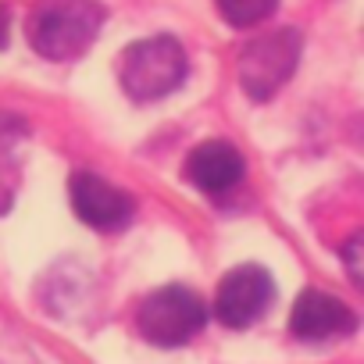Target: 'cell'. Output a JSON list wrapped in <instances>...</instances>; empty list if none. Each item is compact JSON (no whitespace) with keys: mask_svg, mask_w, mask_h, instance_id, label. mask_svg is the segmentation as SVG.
Returning a JSON list of instances; mask_svg holds the SVG:
<instances>
[{"mask_svg":"<svg viewBox=\"0 0 364 364\" xmlns=\"http://www.w3.org/2000/svg\"><path fill=\"white\" fill-rule=\"evenodd\" d=\"M22 136H26V122L8 114V111H0V157H4Z\"/></svg>","mask_w":364,"mask_h":364,"instance_id":"obj_10","label":"cell"},{"mask_svg":"<svg viewBox=\"0 0 364 364\" xmlns=\"http://www.w3.org/2000/svg\"><path fill=\"white\" fill-rule=\"evenodd\" d=\"M275 300V279L261 264H240L232 268L215 293V318L229 328L254 325Z\"/></svg>","mask_w":364,"mask_h":364,"instance_id":"obj_5","label":"cell"},{"mask_svg":"<svg viewBox=\"0 0 364 364\" xmlns=\"http://www.w3.org/2000/svg\"><path fill=\"white\" fill-rule=\"evenodd\" d=\"M8 33H11V18H8V8H0V50L8 47Z\"/></svg>","mask_w":364,"mask_h":364,"instance_id":"obj_11","label":"cell"},{"mask_svg":"<svg viewBox=\"0 0 364 364\" xmlns=\"http://www.w3.org/2000/svg\"><path fill=\"white\" fill-rule=\"evenodd\" d=\"M300 61V33L296 29H275L257 36L240 54V86L250 100H272Z\"/></svg>","mask_w":364,"mask_h":364,"instance_id":"obj_4","label":"cell"},{"mask_svg":"<svg viewBox=\"0 0 364 364\" xmlns=\"http://www.w3.org/2000/svg\"><path fill=\"white\" fill-rule=\"evenodd\" d=\"M186 68H190V61H186V50H182L178 40L150 36L125 50L122 86L132 100L150 104V100H161L171 90H178V82L186 79Z\"/></svg>","mask_w":364,"mask_h":364,"instance_id":"obj_2","label":"cell"},{"mask_svg":"<svg viewBox=\"0 0 364 364\" xmlns=\"http://www.w3.org/2000/svg\"><path fill=\"white\" fill-rule=\"evenodd\" d=\"M204 325H208V307L186 286L154 289L136 311V328L154 346H186L193 336L204 332Z\"/></svg>","mask_w":364,"mask_h":364,"instance_id":"obj_3","label":"cell"},{"mask_svg":"<svg viewBox=\"0 0 364 364\" xmlns=\"http://www.w3.org/2000/svg\"><path fill=\"white\" fill-rule=\"evenodd\" d=\"M289 328L296 339H307V343H321V339H339V336H350L357 328V314L332 293H321V289H304L293 304V314H289Z\"/></svg>","mask_w":364,"mask_h":364,"instance_id":"obj_7","label":"cell"},{"mask_svg":"<svg viewBox=\"0 0 364 364\" xmlns=\"http://www.w3.org/2000/svg\"><path fill=\"white\" fill-rule=\"evenodd\" d=\"M243 171H247L243 154L225 139H208L186 157V178L200 193H211V197H222L232 186H240Z\"/></svg>","mask_w":364,"mask_h":364,"instance_id":"obj_8","label":"cell"},{"mask_svg":"<svg viewBox=\"0 0 364 364\" xmlns=\"http://www.w3.org/2000/svg\"><path fill=\"white\" fill-rule=\"evenodd\" d=\"M68 197H72V211L97 232H118L132 222V197L122 193L118 186L104 182L93 171H75L68 182Z\"/></svg>","mask_w":364,"mask_h":364,"instance_id":"obj_6","label":"cell"},{"mask_svg":"<svg viewBox=\"0 0 364 364\" xmlns=\"http://www.w3.org/2000/svg\"><path fill=\"white\" fill-rule=\"evenodd\" d=\"M215 8L232 29H254L264 18H272L279 0H215Z\"/></svg>","mask_w":364,"mask_h":364,"instance_id":"obj_9","label":"cell"},{"mask_svg":"<svg viewBox=\"0 0 364 364\" xmlns=\"http://www.w3.org/2000/svg\"><path fill=\"white\" fill-rule=\"evenodd\" d=\"M104 26L97 0H40L29 18V43L47 61H75Z\"/></svg>","mask_w":364,"mask_h":364,"instance_id":"obj_1","label":"cell"}]
</instances>
